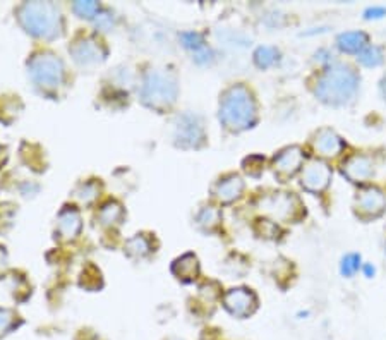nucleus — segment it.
I'll return each instance as SVG.
<instances>
[{"label": "nucleus", "mask_w": 386, "mask_h": 340, "mask_svg": "<svg viewBox=\"0 0 386 340\" xmlns=\"http://www.w3.org/2000/svg\"><path fill=\"white\" fill-rule=\"evenodd\" d=\"M220 220V212L215 210V208H206V210L201 212L200 215V223H203V226L213 227L216 226Z\"/></svg>", "instance_id": "20"}, {"label": "nucleus", "mask_w": 386, "mask_h": 340, "mask_svg": "<svg viewBox=\"0 0 386 340\" xmlns=\"http://www.w3.org/2000/svg\"><path fill=\"white\" fill-rule=\"evenodd\" d=\"M374 174L373 160L366 155H352L343 163V175L352 182H366Z\"/></svg>", "instance_id": "11"}, {"label": "nucleus", "mask_w": 386, "mask_h": 340, "mask_svg": "<svg viewBox=\"0 0 386 340\" xmlns=\"http://www.w3.org/2000/svg\"><path fill=\"white\" fill-rule=\"evenodd\" d=\"M186 133L181 136L184 147H198L203 141V128L201 122H198L194 117H184L182 126L179 124V134Z\"/></svg>", "instance_id": "15"}, {"label": "nucleus", "mask_w": 386, "mask_h": 340, "mask_svg": "<svg viewBox=\"0 0 386 340\" xmlns=\"http://www.w3.org/2000/svg\"><path fill=\"white\" fill-rule=\"evenodd\" d=\"M314 149L320 153L321 156H336L342 153L343 141L339 134L333 129L323 128L316 133L314 136Z\"/></svg>", "instance_id": "12"}, {"label": "nucleus", "mask_w": 386, "mask_h": 340, "mask_svg": "<svg viewBox=\"0 0 386 340\" xmlns=\"http://www.w3.org/2000/svg\"><path fill=\"white\" fill-rule=\"evenodd\" d=\"M369 45V36L364 31H347L339 35L336 38V47L346 54H361Z\"/></svg>", "instance_id": "13"}, {"label": "nucleus", "mask_w": 386, "mask_h": 340, "mask_svg": "<svg viewBox=\"0 0 386 340\" xmlns=\"http://www.w3.org/2000/svg\"><path fill=\"white\" fill-rule=\"evenodd\" d=\"M59 229L64 232L66 237H74V234L80 229V216L74 212H67L61 216V222H59Z\"/></svg>", "instance_id": "18"}, {"label": "nucleus", "mask_w": 386, "mask_h": 340, "mask_svg": "<svg viewBox=\"0 0 386 340\" xmlns=\"http://www.w3.org/2000/svg\"><path fill=\"white\" fill-rule=\"evenodd\" d=\"M223 304L228 311L232 313L237 318H247L249 315H253L254 309H256L258 301L256 296L251 293L249 289H232L225 294Z\"/></svg>", "instance_id": "8"}, {"label": "nucleus", "mask_w": 386, "mask_h": 340, "mask_svg": "<svg viewBox=\"0 0 386 340\" xmlns=\"http://www.w3.org/2000/svg\"><path fill=\"white\" fill-rule=\"evenodd\" d=\"M276 61H279V50L273 47H260L256 50V54H254V62L261 69H268Z\"/></svg>", "instance_id": "17"}, {"label": "nucleus", "mask_w": 386, "mask_h": 340, "mask_svg": "<svg viewBox=\"0 0 386 340\" xmlns=\"http://www.w3.org/2000/svg\"><path fill=\"white\" fill-rule=\"evenodd\" d=\"M329 181H332V169L323 160H311L302 170L301 184L309 193L325 191Z\"/></svg>", "instance_id": "4"}, {"label": "nucleus", "mask_w": 386, "mask_h": 340, "mask_svg": "<svg viewBox=\"0 0 386 340\" xmlns=\"http://www.w3.org/2000/svg\"><path fill=\"white\" fill-rule=\"evenodd\" d=\"M364 16H366V20H380V17L386 16V7H383V6L367 7Z\"/></svg>", "instance_id": "22"}, {"label": "nucleus", "mask_w": 386, "mask_h": 340, "mask_svg": "<svg viewBox=\"0 0 386 340\" xmlns=\"http://www.w3.org/2000/svg\"><path fill=\"white\" fill-rule=\"evenodd\" d=\"M261 207L266 213L279 220H290L297 215L299 212V201L292 194L287 193H276L272 196L265 198L261 201Z\"/></svg>", "instance_id": "6"}, {"label": "nucleus", "mask_w": 386, "mask_h": 340, "mask_svg": "<svg viewBox=\"0 0 386 340\" xmlns=\"http://www.w3.org/2000/svg\"><path fill=\"white\" fill-rule=\"evenodd\" d=\"M361 268V255L357 253H348L342 258V263H340V274L343 276H352L355 275Z\"/></svg>", "instance_id": "19"}, {"label": "nucleus", "mask_w": 386, "mask_h": 340, "mask_svg": "<svg viewBox=\"0 0 386 340\" xmlns=\"http://www.w3.org/2000/svg\"><path fill=\"white\" fill-rule=\"evenodd\" d=\"M174 340H179V339H174Z\"/></svg>", "instance_id": "26"}, {"label": "nucleus", "mask_w": 386, "mask_h": 340, "mask_svg": "<svg viewBox=\"0 0 386 340\" xmlns=\"http://www.w3.org/2000/svg\"><path fill=\"white\" fill-rule=\"evenodd\" d=\"M357 91L359 74L350 66L342 62H335L326 67L314 88L318 98L333 107L347 105L355 98Z\"/></svg>", "instance_id": "1"}, {"label": "nucleus", "mask_w": 386, "mask_h": 340, "mask_svg": "<svg viewBox=\"0 0 386 340\" xmlns=\"http://www.w3.org/2000/svg\"><path fill=\"white\" fill-rule=\"evenodd\" d=\"M220 121L232 131H242L254 124L256 103L246 86H234L225 93L220 102Z\"/></svg>", "instance_id": "2"}, {"label": "nucleus", "mask_w": 386, "mask_h": 340, "mask_svg": "<svg viewBox=\"0 0 386 340\" xmlns=\"http://www.w3.org/2000/svg\"><path fill=\"white\" fill-rule=\"evenodd\" d=\"M359 62L366 67H378L383 64V48L378 45H367L364 50L359 54Z\"/></svg>", "instance_id": "16"}, {"label": "nucleus", "mask_w": 386, "mask_h": 340, "mask_svg": "<svg viewBox=\"0 0 386 340\" xmlns=\"http://www.w3.org/2000/svg\"><path fill=\"white\" fill-rule=\"evenodd\" d=\"M355 208L366 216H378L385 212L386 196L380 188H366L355 198Z\"/></svg>", "instance_id": "9"}, {"label": "nucleus", "mask_w": 386, "mask_h": 340, "mask_svg": "<svg viewBox=\"0 0 386 340\" xmlns=\"http://www.w3.org/2000/svg\"><path fill=\"white\" fill-rule=\"evenodd\" d=\"M381 93H383V96H385V100H386V74H385L383 81H381Z\"/></svg>", "instance_id": "25"}, {"label": "nucleus", "mask_w": 386, "mask_h": 340, "mask_svg": "<svg viewBox=\"0 0 386 340\" xmlns=\"http://www.w3.org/2000/svg\"><path fill=\"white\" fill-rule=\"evenodd\" d=\"M182 40L187 48H194V50L203 48V38H201L200 33H186V35H182Z\"/></svg>", "instance_id": "21"}, {"label": "nucleus", "mask_w": 386, "mask_h": 340, "mask_svg": "<svg viewBox=\"0 0 386 340\" xmlns=\"http://www.w3.org/2000/svg\"><path fill=\"white\" fill-rule=\"evenodd\" d=\"M31 74L40 86L52 88V86H57L59 81H61L62 66L52 55H41V57L33 61Z\"/></svg>", "instance_id": "7"}, {"label": "nucleus", "mask_w": 386, "mask_h": 340, "mask_svg": "<svg viewBox=\"0 0 386 340\" xmlns=\"http://www.w3.org/2000/svg\"><path fill=\"white\" fill-rule=\"evenodd\" d=\"M364 274H366V276H373L374 275L373 265H364Z\"/></svg>", "instance_id": "24"}, {"label": "nucleus", "mask_w": 386, "mask_h": 340, "mask_svg": "<svg viewBox=\"0 0 386 340\" xmlns=\"http://www.w3.org/2000/svg\"><path fill=\"white\" fill-rule=\"evenodd\" d=\"M302 160H304V153H302L301 148L288 147L275 156L273 167H275V172L280 177H290L302 165Z\"/></svg>", "instance_id": "10"}, {"label": "nucleus", "mask_w": 386, "mask_h": 340, "mask_svg": "<svg viewBox=\"0 0 386 340\" xmlns=\"http://www.w3.org/2000/svg\"><path fill=\"white\" fill-rule=\"evenodd\" d=\"M318 57H320V61H323V62H332V59H329V54H326V50L318 52Z\"/></svg>", "instance_id": "23"}, {"label": "nucleus", "mask_w": 386, "mask_h": 340, "mask_svg": "<svg viewBox=\"0 0 386 340\" xmlns=\"http://www.w3.org/2000/svg\"><path fill=\"white\" fill-rule=\"evenodd\" d=\"M55 16L57 13L48 3H31L24 7L22 21H24L28 31L40 36H50L55 33Z\"/></svg>", "instance_id": "3"}, {"label": "nucleus", "mask_w": 386, "mask_h": 340, "mask_svg": "<svg viewBox=\"0 0 386 340\" xmlns=\"http://www.w3.org/2000/svg\"><path fill=\"white\" fill-rule=\"evenodd\" d=\"M175 96V83L163 74H151L144 84V102L158 107L160 103H172Z\"/></svg>", "instance_id": "5"}, {"label": "nucleus", "mask_w": 386, "mask_h": 340, "mask_svg": "<svg viewBox=\"0 0 386 340\" xmlns=\"http://www.w3.org/2000/svg\"><path fill=\"white\" fill-rule=\"evenodd\" d=\"M242 189H244L242 179L239 177V175H230V177L218 182V186H216V198H218L222 203H230V201L237 200V198L241 196Z\"/></svg>", "instance_id": "14"}]
</instances>
